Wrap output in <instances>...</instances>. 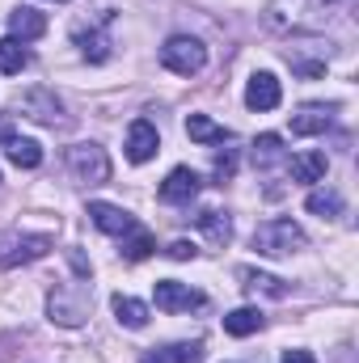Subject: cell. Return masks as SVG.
<instances>
[{"mask_svg":"<svg viewBox=\"0 0 359 363\" xmlns=\"http://www.w3.org/2000/svg\"><path fill=\"white\" fill-rule=\"evenodd\" d=\"M26 64H30V51H26L17 38H0V72L13 77V72H21Z\"/></svg>","mask_w":359,"mask_h":363,"instance_id":"26","label":"cell"},{"mask_svg":"<svg viewBox=\"0 0 359 363\" xmlns=\"http://www.w3.org/2000/svg\"><path fill=\"white\" fill-rule=\"evenodd\" d=\"M237 279H241V287H245L250 296H270V300H283V296H287V283H283V279H275V274H267V271L241 267Z\"/></svg>","mask_w":359,"mask_h":363,"instance_id":"16","label":"cell"},{"mask_svg":"<svg viewBox=\"0 0 359 363\" xmlns=\"http://www.w3.org/2000/svg\"><path fill=\"white\" fill-rule=\"evenodd\" d=\"M199 186H203V178H199L194 169L178 165V169H170V178L161 182V203H174V207H182V203H190V199L199 194Z\"/></svg>","mask_w":359,"mask_h":363,"instance_id":"11","label":"cell"},{"mask_svg":"<svg viewBox=\"0 0 359 363\" xmlns=\"http://www.w3.org/2000/svg\"><path fill=\"white\" fill-rule=\"evenodd\" d=\"M157 148H161L157 127H153L148 118H136V123L127 127V161H131V165H144V161L157 157Z\"/></svg>","mask_w":359,"mask_h":363,"instance_id":"9","label":"cell"},{"mask_svg":"<svg viewBox=\"0 0 359 363\" xmlns=\"http://www.w3.org/2000/svg\"><path fill=\"white\" fill-rule=\"evenodd\" d=\"M304 207L313 216H321V220H334V216H343V194L338 190H309Z\"/></svg>","mask_w":359,"mask_h":363,"instance_id":"23","label":"cell"},{"mask_svg":"<svg viewBox=\"0 0 359 363\" xmlns=\"http://www.w3.org/2000/svg\"><path fill=\"white\" fill-rule=\"evenodd\" d=\"M47 34V17L38 13V9H13L9 13V38H17V43H34V38H43Z\"/></svg>","mask_w":359,"mask_h":363,"instance_id":"13","label":"cell"},{"mask_svg":"<svg viewBox=\"0 0 359 363\" xmlns=\"http://www.w3.org/2000/svg\"><path fill=\"white\" fill-rule=\"evenodd\" d=\"M279 363H317V359H313L309 351H287V355H283Z\"/></svg>","mask_w":359,"mask_h":363,"instance_id":"30","label":"cell"},{"mask_svg":"<svg viewBox=\"0 0 359 363\" xmlns=\"http://www.w3.org/2000/svg\"><path fill=\"white\" fill-rule=\"evenodd\" d=\"M153 296H157V308H161V313H190V308H203V291H194L190 283H178V279H161Z\"/></svg>","mask_w":359,"mask_h":363,"instance_id":"7","label":"cell"},{"mask_svg":"<svg viewBox=\"0 0 359 363\" xmlns=\"http://www.w3.org/2000/svg\"><path fill=\"white\" fill-rule=\"evenodd\" d=\"M309 245V237H304V228L296 224V220H267V224H258L254 228V250L263 254V258H292V254H300Z\"/></svg>","mask_w":359,"mask_h":363,"instance_id":"2","label":"cell"},{"mask_svg":"<svg viewBox=\"0 0 359 363\" xmlns=\"http://www.w3.org/2000/svg\"><path fill=\"white\" fill-rule=\"evenodd\" d=\"M186 135H190L194 144H224V140H228V127L211 123L207 114H190V118H186Z\"/></svg>","mask_w":359,"mask_h":363,"instance_id":"20","label":"cell"},{"mask_svg":"<svg viewBox=\"0 0 359 363\" xmlns=\"http://www.w3.org/2000/svg\"><path fill=\"white\" fill-rule=\"evenodd\" d=\"M55 4H64V0H55Z\"/></svg>","mask_w":359,"mask_h":363,"instance_id":"31","label":"cell"},{"mask_svg":"<svg viewBox=\"0 0 359 363\" xmlns=\"http://www.w3.org/2000/svg\"><path fill=\"white\" fill-rule=\"evenodd\" d=\"M114 317H118V325H127V330H144V325H148V304L136 300V296H114Z\"/></svg>","mask_w":359,"mask_h":363,"instance_id":"21","label":"cell"},{"mask_svg":"<svg viewBox=\"0 0 359 363\" xmlns=\"http://www.w3.org/2000/svg\"><path fill=\"white\" fill-rule=\"evenodd\" d=\"M4 157L17 165V169H38L43 165V148L34 140H21V135H9L4 140Z\"/></svg>","mask_w":359,"mask_h":363,"instance_id":"19","label":"cell"},{"mask_svg":"<svg viewBox=\"0 0 359 363\" xmlns=\"http://www.w3.org/2000/svg\"><path fill=\"white\" fill-rule=\"evenodd\" d=\"M263 313L258 308H233L228 317H224V334H233V338H250V334H258L263 330Z\"/></svg>","mask_w":359,"mask_h":363,"instance_id":"22","label":"cell"},{"mask_svg":"<svg viewBox=\"0 0 359 363\" xmlns=\"http://www.w3.org/2000/svg\"><path fill=\"white\" fill-rule=\"evenodd\" d=\"M68 169H72V178L85 182V186H101L110 178V157H106L101 144H72L68 148Z\"/></svg>","mask_w":359,"mask_h":363,"instance_id":"5","label":"cell"},{"mask_svg":"<svg viewBox=\"0 0 359 363\" xmlns=\"http://www.w3.org/2000/svg\"><path fill=\"white\" fill-rule=\"evenodd\" d=\"M334 123V106H304L300 114H292V135H321Z\"/></svg>","mask_w":359,"mask_h":363,"instance_id":"15","label":"cell"},{"mask_svg":"<svg viewBox=\"0 0 359 363\" xmlns=\"http://www.w3.org/2000/svg\"><path fill=\"white\" fill-rule=\"evenodd\" d=\"M203 359V342H170V347H157L148 351L144 363H199Z\"/></svg>","mask_w":359,"mask_h":363,"instance_id":"18","label":"cell"},{"mask_svg":"<svg viewBox=\"0 0 359 363\" xmlns=\"http://www.w3.org/2000/svg\"><path fill=\"white\" fill-rule=\"evenodd\" d=\"M233 169H237V161H233V152H224V157H216V178H233Z\"/></svg>","mask_w":359,"mask_h":363,"instance_id":"29","label":"cell"},{"mask_svg":"<svg viewBox=\"0 0 359 363\" xmlns=\"http://www.w3.org/2000/svg\"><path fill=\"white\" fill-rule=\"evenodd\" d=\"M326 169H330V161H326V152H317V148H309V152L292 157V178L304 182V186H317V182H326Z\"/></svg>","mask_w":359,"mask_h":363,"instance_id":"17","label":"cell"},{"mask_svg":"<svg viewBox=\"0 0 359 363\" xmlns=\"http://www.w3.org/2000/svg\"><path fill=\"white\" fill-rule=\"evenodd\" d=\"M165 254H170V258H174V262H186V258H194V254H199V250H194V245H190V241H174V245H170V250H165Z\"/></svg>","mask_w":359,"mask_h":363,"instance_id":"28","label":"cell"},{"mask_svg":"<svg viewBox=\"0 0 359 363\" xmlns=\"http://www.w3.org/2000/svg\"><path fill=\"white\" fill-rule=\"evenodd\" d=\"M26 118H34V123H47V127H55V123H64V106H60V97L51 89H34L21 97V106H17Z\"/></svg>","mask_w":359,"mask_h":363,"instance_id":"10","label":"cell"},{"mask_svg":"<svg viewBox=\"0 0 359 363\" xmlns=\"http://www.w3.org/2000/svg\"><path fill=\"white\" fill-rule=\"evenodd\" d=\"M51 237L47 233H4L0 237V267H26L51 254Z\"/></svg>","mask_w":359,"mask_h":363,"instance_id":"4","label":"cell"},{"mask_svg":"<svg viewBox=\"0 0 359 363\" xmlns=\"http://www.w3.org/2000/svg\"><path fill=\"white\" fill-rule=\"evenodd\" d=\"M279 101H283L279 81H275L270 72H254V77H250V85H245V106L263 114V110H275Z\"/></svg>","mask_w":359,"mask_h":363,"instance_id":"12","label":"cell"},{"mask_svg":"<svg viewBox=\"0 0 359 363\" xmlns=\"http://www.w3.org/2000/svg\"><path fill=\"white\" fill-rule=\"evenodd\" d=\"M199 228H203L216 245H228V241H233V220H228V211H203V216H199Z\"/></svg>","mask_w":359,"mask_h":363,"instance_id":"24","label":"cell"},{"mask_svg":"<svg viewBox=\"0 0 359 363\" xmlns=\"http://www.w3.org/2000/svg\"><path fill=\"white\" fill-rule=\"evenodd\" d=\"M153 250H157V245H153V237H148L144 228H136L131 237H123V250H118V254H123L127 262H144Z\"/></svg>","mask_w":359,"mask_h":363,"instance_id":"27","label":"cell"},{"mask_svg":"<svg viewBox=\"0 0 359 363\" xmlns=\"http://www.w3.org/2000/svg\"><path fill=\"white\" fill-rule=\"evenodd\" d=\"M47 313H51L55 325L77 330V325H85V317H89V291H85V287H60V291L47 300Z\"/></svg>","mask_w":359,"mask_h":363,"instance_id":"6","label":"cell"},{"mask_svg":"<svg viewBox=\"0 0 359 363\" xmlns=\"http://www.w3.org/2000/svg\"><path fill=\"white\" fill-rule=\"evenodd\" d=\"M161 64L170 72H178V77H199L207 68V47L199 38H190V34H174L161 47Z\"/></svg>","mask_w":359,"mask_h":363,"instance_id":"3","label":"cell"},{"mask_svg":"<svg viewBox=\"0 0 359 363\" xmlns=\"http://www.w3.org/2000/svg\"><path fill=\"white\" fill-rule=\"evenodd\" d=\"M279 161H283V140H279V135H258V140H254V165H258V169H270V165H279Z\"/></svg>","mask_w":359,"mask_h":363,"instance_id":"25","label":"cell"},{"mask_svg":"<svg viewBox=\"0 0 359 363\" xmlns=\"http://www.w3.org/2000/svg\"><path fill=\"white\" fill-rule=\"evenodd\" d=\"M343 13V0H270L263 26L270 34H321Z\"/></svg>","mask_w":359,"mask_h":363,"instance_id":"1","label":"cell"},{"mask_svg":"<svg viewBox=\"0 0 359 363\" xmlns=\"http://www.w3.org/2000/svg\"><path fill=\"white\" fill-rule=\"evenodd\" d=\"M89 220L97 224V233H106V237H131L140 224H136V216L131 211H123V207H114V203H89Z\"/></svg>","mask_w":359,"mask_h":363,"instance_id":"8","label":"cell"},{"mask_svg":"<svg viewBox=\"0 0 359 363\" xmlns=\"http://www.w3.org/2000/svg\"><path fill=\"white\" fill-rule=\"evenodd\" d=\"M77 43H81V55H85L89 64H106V60H110V13H106L93 30H81Z\"/></svg>","mask_w":359,"mask_h":363,"instance_id":"14","label":"cell"}]
</instances>
